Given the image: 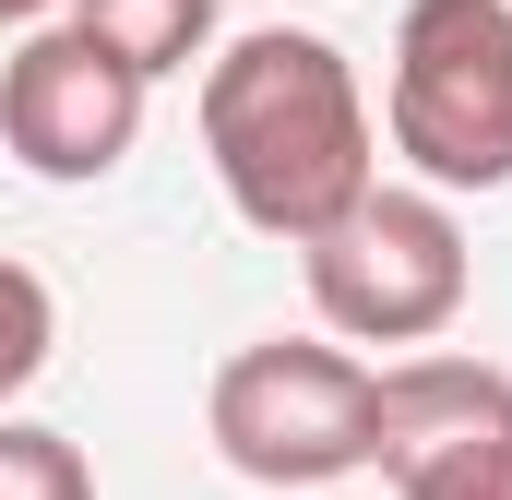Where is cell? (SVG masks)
Instances as JSON below:
<instances>
[{
    "label": "cell",
    "instance_id": "obj_8",
    "mask_svg": "<svg viewBox=\"0 0 512 500\" xmlns=\"http://www.w3.org/2000/svg\"><path fill=\"white\" fill-rule=\"evenodd\" d=\"M48 358H60V298H48V274H36V262H12V250H0V405H12V393H36Z\"/></svg>",
    "mask_w": 512,
    "mask_h": 500
},
{
    "label": "cell",
    "instance_id": "obj_10",
    "mask_svg": "<svg viewBox=\"0 0 512 500\" xmlns=\"http://www.w3.org/2000/svg\"><path fill=\"white\" fill-rule=\"evenodd\" d=\"M48 12H60V0H0V24H48Z\"/></svg>",
    "mask_w": 512,
    "mask_h": 500
},
{
    "label": "cell",
    "instance_id": "obj_4",
    "mask_svg": "<svg viewBox=\"0 0 512 500\" xmlns=\"http://www.w3.org/2000/svg\"><path fill=\"white\" fill-rule=\"evenodd\" d=\"M382 131L429 191H512V0H405L393 12Z\"/></svg>",
    "mask_w": 512,
    "mask_h": 500
},
{
    "label": "cell",
    "instance_id": "obj_1",
    "mask_svg": "<svg viewBox=\"0 0 512 500\" xmlns=\"http://www.w3.org/2000/svg\"><path fill=\"white\" fill-rule=\"evenodd\" d=\"M203 155L227 215L298 250L382 179V120L358 96V60L322 24H251V36H215L203 60Z\"/></svg>",
    "mask_w": 512,
    "mask_h": 500
},
{
    "label": "cell",
    "instance_id": "obj_6",
    "mask_svg": "<svg viewBox=\"0 0 512 500\" xmlns=\"http://www.w3.org/2000/svg\"><path fill=\"white\" fill-rule=\"evenodd\" d=\"M393 500H512V370L405 346L382 370V453Z\"/></svg>",
    "mask_w": 512,
    "mask_h": 500
},
{
    "label": "cell",
    "instance_id": "obj_11",
    "mask_svg": "<svg viewBox=\"0 0 512 500\" xmlns=\"http://www.w3.org/2000/svg\"><path fill=\"white\" fill-rule=\"evenodd\" d=\"M298 500H346V489H298Z\"/></svg>",
    "mask_w": 512,
    "mask_h": 500
},
{
    "label": "cell",
    "instance_id": "obj_7",
    "mask_svg": "<svg viewBox=\"0 0 512 500\" xmlns=\"http://www.w3.org/2000/svg\"><path fill=\"white\" fill-rule=\"evenodd\" d=\"M108 60H131L143 84H167V72H191V60H215V12L227 0H60Z\"/></svg>",
    "mask_w": 512,
    "mask_h": 500
},
{
    "label": "cell",
    "instance_id": "obj_3",
    "mask_svg": "<svg viewBox=\"0 0 512 500\" xmlns=\"http://www.w3.org/2000/svg\"><path fill=\"white\" fill-rule=\"evenodd\" d=\"M310 262V310H322V334H346V346H441L453 322H465V298H477V250H465V215H453V191H393L370 179L322 239H298Z\"/></svg>",
    "mask_w": 512,
    "mask_h": 500
},
{
    "label": "cell",
    "instance_id": "obj_2",
    "mask_svg": "<svg viewBox=\"0 0 512 500\" xmlns=\"http://www.w3.org/2000/svg\"><path fill=\"white\" fill-rule=\"evenodd\" d=\"M203 429H215L227 477H251L274 500L346 489L382 453V370L346 334H251L203 393Z\"/></svg>",
    "mask_w": 512,
    "mask_h": 500
},
{
    "label": "cell",
    "instance_id": "obj_9",
    "mask_svg": "<svg viewBox=\"0 0 512 500\" xmlns=\"http://www.w3.org/2000/svg\"><path fill=\"white\" fill-rule=\"evenodd\" d=\"M0 500H96L84 441L48 429V417H12V405H0Z\"/></svg>",
    "mask_w": 512,
    "mask_h": 500
},
{
    "label": "cell",
    "instance_id": "obj_5",
    "mask_svg": "<svg viewBox=\"0 0 512 500\" xmlns=\"http://www.w3.org/2000/svg\"><path fill=\"white\" fill-rule=\"evenodd\" d=\"M143 108H155V84H143L131 60H108L72 12L24 24V48L0 60V143H12V167H24V179L84 191V179L131 167Z\"/></svg>",
    "mask_w": 512,
    "mask_h": 500
}]
</instances>
